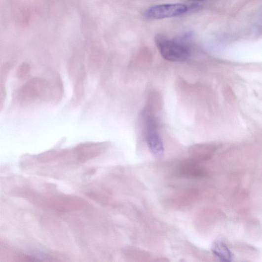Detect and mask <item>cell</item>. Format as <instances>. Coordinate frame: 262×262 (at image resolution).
Masks as SVG:
<instances>
[{
    "instance_id": "cell-6",
    "label": "cell",
    "mask_w": 262,
    "mask_h": 262,
    "mask_svg": "<svg viewBox=\"0 0 262 262\" xmlns=\"http://www.w3.org/2000/svg\"><path fill=\"white\" fill-rule=\"evenodd\" d=\"M213 254L220 261L231 262L233 256L228 247L224 243L217 242L214 243L212 248Z\"/></svg>"
},
{
    "instance_id": "cell-3",
    "label": "cell",
    "mask_w": 262,
    "mask_h": 262,
    "mask_svg": "<svg viewBox=\"0 0 262 262\" xmlns=\"http://www.w3.org/2000/svg\"><path fill=\"white\" fill-rule=\"evenodd\" d=\"M146 138L151 154L157 159L164 155V149L160 136L157 119L152 114H148L145 121Z\"/></svg>"
},
{
    "instance_id": "cell-1",
    "label": "cell",
    "mask_w": 262,
    "mask_h": 262,
    "mask_svg": "<svg viewBox=\"0 0 262 262\" xmlns=\"http://www.w3.org/2000/svg\"><path fill=\"white\" fill-rule=\"evenodd\" d=\"M186 37L171 38L163 34L155 37V43L161 56L173 62L186 61L190 57V51Z\"/></svg>"
},
{
    "instance_id": "cell-2",
    "label": "cell",
    "mask_w": 262,
    "mask_h": 262,
    "mask_svg": "<svg viewBox=\"0 0 262 262\" xmlns=\"http://www.w3.org/2000/svg\"><path fill=\"white\" fill-rule=\"evenodd\" d=\"M49 90V84L46 79L35 77L20 87L18 98L22 103H32L42 98Z\"/></svg>"
},
{
    "instance_id": "cell-5",
    "label": "cell",
    "mask_w": 262,
    "mask_h": 262,
    "mask_svg": "<svg viewBox=\"0 0 262 262\" xmlns=\"http://www.w3.org/2000/svg\"><path fill=\"white\" fill-rule=\"evenodd\" d=\"M104 147V145L102 143L82 144L76 147L73 151V153L80 160H86L99 154Z\"/></svg>"
},
{
    "instance_id": "cell-7",
    "label": "cell",
    "mask_w": 262,
    "mask_h": 262,
    "mask_svg": "<svg viewBox=\"0 0 262 262\" xmlns=\"http://www.w3.org/2000/svg\"><path fill=\"white\" fill-rule=\"evenodd\" d=\"M11 67V65L7 63L1 67V71H0V80H1V84H0L1 85L0 86V96H0V100H1V108L6 97V82Z\"/></svg>"
},
{
    "instance_id": "cell-8",
    "label": "cell",
    "mask_w": 262,
    "mask_h": 262,
    "mask_svg": "<svg viewBox=\"0 0 262 262\" xmlns=\"http://www.w3.org/2000/svg\"><path fill=\"white\" fill-rule=\"evenodd\" d=\"M31 71V67L28 64L24 63L18 68L17 76L19 79H23L28 77Z\"/></svg>"
},
{
    "instance_id": "cell-4",
    "label": "cell",
    "mask_w": 262,
    "mask_h": 262,
    "mask_svg": "<svg viewBox=\"0 0 262 262\" xmlns=\"http://www.w3.org/2000/svg\"><path fill=\"white\" fill-rule=\"evenodd\" d=\"M187 10V6L183 4H161L149 8L145 16L150 20H159L182 16Z\"/></svg>"
}]
</instances>
